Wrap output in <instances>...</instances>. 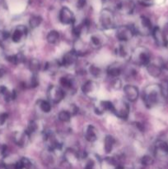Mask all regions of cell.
Wrapping results in <instances>:
<instances>
[{
    "label": "cell",
    "mask_w": 168,
    "mask_h": 169,
    "mask_svg": "<svg viewBox=\"0 0 168 169\" xmlns=\"http://www.w3.org/2000/svg\"><path fill=\"white\" fill-rule=\"evenodd\" d=\"M78 55L76 53V51H69V52L66 53L63 57L61 64L63 66H70L75 63L76 60L78 59Z\"/></svg>",
    "instance_id": "cell-9"
},
{
    "label": "cell",
    "mask_w": 168,
    "mask_h": 169,
    "mask_svg": "<svg viewBox=\"0 0 168 169\" xmlns=\"http://www.w3.org/2000/svg\"><path fill=\"white\" fill-rule=\"evenodd\" d=\"M41 17H40V16H33V17H31V19H30V26H31V28H36V27H37V26L41 25Z\"/></svg>",
    "instance_id": "cell-19"
},
{
    "label": "cell",
    "mask_w": 168,
    "mask_h": 169,
    "mask_svg": "<svg viewBox=\"0 0 168 169\" xmlns=\"http://www.w3.org/2000/svg\"><path fill=\"white\" fill-rule=\"evenodd\" d=\"M147 73L151 75L152 77L154 78H157L161 75L162 73V68L154 63H149L147 65Z\"/></svg>",
    "instance_id": "cell-12"
},
{
    "label": "cell",
    "mask_w": 168,
    "mask_h": 169,
    "mask_svg": "<svg viewBox=\"0 0 168 169\" xmlns=\"http://www.w3.org/2000/svg\"><path fill=\"white\" fill-rule=\"evenodd\" d=\"M5 71L4 69H3V68H0V78H2V77L4 75Z\"/></svg>",
    "instance_id": "cell-37"
},
{
    "label": "cell",
    "mask_w": 168,
    "mask_h": 169,
    "mask_svg": "<svg viewBox=\"0 0 168 169\" xmlns=\"http://www.w3.org/2000/svg\"><path fill=\"white\" fill-rule=\"evenodd\" d=\"M39 84V81H38L36 75H33V77L31 78V87H36Z\"/></svg>",
    "instance_id": "cell-31"
},
{
    "label": "cell",
    "mask_w": 168,
    "mask_h": 169,
    "mask_svg": "<svg viewBox=\"0 0 168 169\" xmlns=\"http://www.w3.org/2000/svg\"><path fill=\"white\" fill-rule=\"evenodd\" d=\"M124 92L127 99L130 101H135L139 98V92L137 87L134 85H126L124 87Z\"/></svg>",
    "instance_id": "cell-7"
},
{
    "label": "cell",
    "mask_w": 168,
    "mask_h": 169,
    "mask_svg": "<svg viewBox=\"0 0 168 169\" xmlns=\"http://www.w3.org/2000/svg\"><path fill=\"white\" fill-rule=\"evenodd\" d=\"M115 143V140L113 136L111 135H106L104 140V148L106 153H109L111 152L112 148H113L114 144Z\"/></svg>",
    "instance_id": "cell-13"
},
{
    "label": "cell",
    "mask_w": 168,
    "mask_h": 169,
    "mask_svg": "<svg viewBox=\"0 0 168 169\" xmlns=\"http://www.w3.org/2000/svg\"><path fill=\"white\" fill-rule=\"evenodd\" d=\"M86 140L88 142H95L97 140V135L96 133V130L93 126H89L87 132H86Z\"/></svg>",
    "instance_id": "cell-14"
},
{
    "label": "cell",
    "mask_w": 168,
    "mask_h": 169,
    "mask_svg": "<svg viewBox=\"0 0 168 169\" xmlns=\"http://www.w3.org/2000/svg\"><path fill=\"white\" fill-rule=\"evenodd\" d=\"M113 112L118 117L125 120L128 118V116L130 113V106L125 101H119L116 104H114Z\"/></svg>",
    "instance_id": "cell-3"
},
{
    "label": "cell",
    "mask_w": 168,
    "mask_h": 169,
    "mask_svg": "<svg viewBox=\"0 0 168 169\" xmlns=\"http://www.w3.org/2000/svg\"><path fill=\"white\" fill-rule=\"evenodd\" d=\"M85 5H86V0H78L77 6L78 9H83Z\"/></svg>",
    "instance_id": "cell-33"
},
{
    "label": "cell",
    "mask_w": 168,
    "mask_h": 169,
    "mask_svg": "<svg viewBox=\"0 0 168 169\" xmlns=\"http://www.w3.org/2000/svg\"><path fill=\"white\" fill-rule=\"evenodd\" d=\"M64 95L65 93L63 91V89L55 86H51L48 91V97L54 103H59V101H62L64 97Z\"/></svg>",
    "instance_id": "cell-5"
},
{
    "label": "cell",
    "mask_w": 168,
    "mask_h": 169,
    "mask_svg": "<svg viewBox=\"0 0 168 169\" xmlns=\"http://www.w3.org/2000/svg\"><path fill=\"white\" fill-rule=\"evenodd\" d=\"M59 21L66 25L73 24L75 21V17L70 9L64 7L59 12Z\"/></svg>",
    "instance_id": "cell-6"
},
{
    "label": "cell",
    "mask_w": 168,
    "mask_h": 169,
    "mask_svg": "<svg viewBox=\"0 0 168 169\" xmlns=\"http://www.w3.org/2000/svg\"><path fill=\"white\" fill-rule=\"evenodd\" d=\"M142 164L145 165V166H148V165H152L153 163V158L149 155H145L142 158Z\"/></svg>",
    "instance_id": "cell-26"
},
{
    "label": "cell",
    "mask_w": 168,
    "mask_h": 169,
    "mask_svg": "<svg viewBox=\"0 0 168 169\" xmlns=\"http://www.w3.org/2000/svg\"><path fill=\"white\" fill-rule=\"evenodd\" d=\"M21 164H22L23 168H26V169H30L31 168V161H30L28 158H21Z\"/></svg>",
    "instance_id": "cell-28"
},
{
    "label": "cell",
    "mask_w": 168,
    "mask_h": 169,
    "mask_svg": "<svg viewBox=\"0 0 168 169\" xmlns=\"http://www.w3.org/2000/svg\"><path fill=\"white\" fill-rule=\"evenodd\" d=\"M136 126L138 127V129H139V130L141 131L143 130V126L142 124H140V123H136Z\"/></svg>",
    "instance_id": "cell-35"
},
{
    "label": "cell",
    "mask_w": 168,
    "mask_h": 169,
    "mask_svg": "<svg viewBox=\"0 0 168 169\" xmlns=\"http://www.w3.org/2000/svg\"><path fill=\"white\" fill-rule=\"evenodd\" d=\"M29 68L30 70L32 71L34 73H36V72H38L41 68V63L39 62V60H37L36 59H31L29 63Z\"/></svg>",
    "instance_id": "cell-18"
},
{
    "label": "cell",
    "mask_w": 168,
    "mask_h": 169,
    "mask_svg": "<svg viewBox=\"0 0 168 169\" xmlns=\"http://www.w3.org/2000/svg\"><path fill=\"white\" fill-rule=\"evenodd\" d=\"M152 36H153V37L155 39L156 43L158 46H166L167 44V39H166V36L164 35L162 31H161L158 27H155L154 29L152 30Z\"/></svg>",
    "instance_id": "cell-10"
},
{
    "label": "cell",
    "mask_w": 168,
    "mask_h": 169,
    "mask_svg": "<svg viewBox=\"0 0 168 169\" xmlns=\"http://www.w3.org/2000/svg\"><path fill=\"white\" fill-rule=\"evenodd\" d=\"M94 88H95V83L91 80L87 81L82 87V90L85 94H88V93H92Z\"/></svg>",
    "instance_id": "cell-16"
},
{
    "label": "cell",
    "mask_w": 168,
    "mask_h": 169,
    "mask_svg": "<svg viewBox=\"0 0 168 169\" xmlns=\"http://www.w3.org/2000/svg\"><path fill=\"white\" fill-rule=\"evenodd\" d=\"M36 129H37V125H36V123L35 122V121H31V122H30V124L28 125L27 129H26V130L25 132L27 134V135H31V134H33L35 131L36 130Z\"/></svg>",
    "instance_id": "cell-24"
},
{
    "label": "cell",
    "mask_w": 168,
    "mask_h": 169,
    "mask_svg": "<svg viewBox=\"0 0 168 169\" xmlns=\"http://www.w3.org/2000/svg\"><path fill=\"white\" fill-rule=\"evenodd\" d=\"M162 32H163L165 36L168 34V23H167V24L165 25V26H164V28H163V31H162Z\"/></svg>",
    "instance_id": "cell-34"
},
{
    "label": "cell",
    "mask_w": 168,
    "mask_h": 169,
    "mask_svg": "<svg viewBox=\"0 0 168 169\" xmlns=\"http://www.w3.org/2000/svg\"><path fill=\"white\" fill-rule=\"evenodd\" d=\"M47 41L50 44H57L59 41V34L57 31H51L47 35Z\"/></svg>",
    "instance_id": "cell-15"
},
{
    "label": "cell",
    "mask_w": 168,
    "mask_h": 169,
    "mask_svg": "<svg viewBox=\"0 0 168 169\" xmlns=\"http://www.w3.org/2000/svg\"><path fill=\"white\" fill-rule=\"evenodd\" d=\"M26 32H27V30H26V26H17V29L13 31V35H12V40H13V42L17 43L21 41L22 36L26 35Z\"/></svg>",
    "instance_id": "cell-11"
},
{
    "label": "cell",
    "mask_w": 168,
    "mask_h": 169,
    "mask_svg": "<svg viewBox=\"0 0 168 169\" xmlns=\"http://www.w3.org/2000/svg\"><path fill=\"white\" fill-rule=\"evenodd\" d=\"M141 23L144 28L147 29H152V23L149 18L147 17H141Z\"/></svg>",
    "instance_id": "cell-25"
},
{
    "label": "cell",
    "mask_w": 168,
    "mask_h": 169,
    "mask_svg": "<svg viewBox=\"0 0 168 169\" xmlns=\"http://www.w3.org/2000/svg\"><path fill=\"white\" fill-rule=\"evenodd\" d=\"M111 86L113 87L114 88L119 89L121 88V81L120 80L119 78H115V80H113L112 83H111Z\"/></svg>",
    "instance_id": "cell-30"
},
{
    "label": "cell",
    "mask_w": 168,
    "mask_h": 169,
    "mask_svg": "<svg viewBox=\"0 0 168 169\" xmlns=\"http://www.w3.org/2000/svg\"><path fill=\"white\" fill-rule=\"evenodd\" d=\"M93 167V161H90L88 165H87V169H92Z\"/></svg>",
    "instance_id": "cell-36"
},
{
    "label": "cell",
    "mask_w": 168,
    "mask_h": 169,
    "mask_svg": "<svg viewBox=\"0 0 168 169\" xmlns=\"http://www.w3.org/2000/svg\"><path fill=\"white\" fill-rule=\"evenodd\" d=\"M101 25L105 28H111L115 25L114 22V14L109 9L102 10L100 17Z\"/></svg>",
    "instance_id": "cell-4"
},
{
    "label": "cell",
    "mask_w": 168,
    "mask_h": 169,
    "mask_svg": "<svg viewBox=\"0 0 168 169\" xmlns=\"http://www.w3.org/2000/svg\"><path fill=\"white\" fill-rule=\"evenodd\" d=\"M8 119V114L7 113H1L0 114V126L4 124V122Z\"/></svg>",
    "instance_id": "cell-32"
},
{
    "label": "cell",
    "mask_w": 168,
    "mask_h": 169,
    "mask_svg": "<svg viewBox=\"0 0 168 169\" xmlns=\"http://www.w3.org/2000/svg\"><path fill=\"white\" fill-rule=\"evenodd\" d=\"M107 73L110 76L114 77V78H117L120 73H121V68L119 66H110V68L107 70Z\"/></svg>",
    "instance_id": "cell-17"
},
{
    "label": "cell",
    "mask_w": 168,
    "mask_h": 169,
    "mask_svg": "<svg viewBox=\"0 0 168 169\" xmlns=\"http://www.w3.org/2000/svg\"><path fill=\"white\" fill-rule=\"evenodd\" d=\"M147 1H148V0H147Z\"/></svg>",
    "instance_id": "cell-38"
},
{
    "label": "cell",
    "mask_w": 168,
    "mask_h": 169,
    "mask_svg": "<svg viewBox=\"0 0 168 169\" xmlns=\"http://www.w3.org/2000/svg\"><path fill=\"white\" fill-rule=\"evenodd\" d=\"M59 82H60V84L66 88H70L73 86V80L67 77H62Z\"/></svg>",
    "instance_id": "cell-21"
},
{
    "label": "cell",
    "mask_w": 168,
    "mask_h": 169,
    "mask_svg": "<svg viewBox=\"0 0 168 169\" xmlns=\"http://www.w3.org/2000/svg\"><path fill=\"white\" fill-rule=\"evenodd\" d=\"M40 107H41V110L43 112H46V113L50 112L51 110V103L47 101H41V103H40Z\"/></svg>",
    "instance_id": "cell-22"
},
{
    "label": "cell",
    "mask_w": 168,
    "mask_h": 169,
    "mask_svg": "<svg viewBox=\"0 0 168 169\" xmlns=\"http://www.w3.org/2000/svg\"><path fill=\"white\" fill-rule=\"evenodd\" d=\"M59 119L63 122H68L71 119V113L68 111H61L59 113Z\"/></svg>",
    "instance_id": "cell-20"
},
{
    "label": "cell",
    "mask_w": 168,
    "mask_h": 169,
    "mask_svg": "<svg viewBox=\"0 0 168 169\" xmlns=\"http://www.w3.org/2000/svg\"><path fill=\"white\" fill-rule=\"evenodd\" d=\"M135 59L136 63L140 65H146L149 64L150 62V55L148 51L143 49L142 51H138L135 54Z\"/></svg>",
    "instance_id": "cell-8"
},
{
    "label": "cell",
    "mask_w": 168,
    "mask_h": 169,
    "mask_svg": "<svg viewBox=\"0 0 168 169\" xmlns=\"http://www.w3.org/2000/svg\"><path fill=\"white\" fill-rule=\"evenodd\" d=\"M155 87H148L150 91H145L143 95V101L147 107L155 106L158 101V91L154 89Z\"/></svg>",
    "instance_id": "cell-2"
},
{
    "label": "cell",
    "mask_w": 168,
    "mask_h": 169,
    "mask_svg": "<svg viewBox=\"0 0 168 169\" xmlns=\"http://www.w3.org/2000/svg\"><path fill=\"white\" fill-rule=\"evenodd\" d=\"M157 148L164 153H168V144L164 141H159L157 144Z\"/></svg>",
    "instance_id": "cell-23"
},
{
    "label": "cell",
    "mask_w": 168,
    "mask_h": 169,
    "mask_svg": "<svg viewBox=\"0 0 168 169\" xmlns=\"http://www.w3.org/2000/svg\"><path fill=\"white\" fill-rule=\"evenodd\" d=\"M137 30L133 26H122L118 27L116 31V37L120 41H127L130 40L133 36L135 35Z\"/></svg>",
    "instance_id": "cell-1"
},
{
    "label": "cell",
    "mask_w": 168,
    "mask_h": 169,
    "mask_svg": "<svg viewBox=\"0 0 168 169\" xmlns=\"http://www.w3.org/2000/svg\"><path fill=\"white\" fill-rule=\"evenodd\" d=\"M90 73L93 74V76H99V74L101 73V69L97 66H95V65H92L90 67Z\"/></svg>",
    "instance_id": "cell-27"
},
{
    "label": "cell",
    "mask_w": 168,
    "mask_h": 169,
    "mask_svg": "<svg viewBox=\"0 0 168 169\" xmlns=\"http://www.w3.org/2000/svg\"><path fill=\"white\" fill-rule=\"evenodd\" d=\"M91 41H92V44H93L94 46H101V40L98 38L96 36H93L91 37Z\"/></svg>",
    "instance_id": "cell-29"
}]
</instances>
